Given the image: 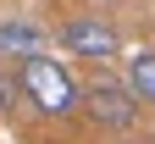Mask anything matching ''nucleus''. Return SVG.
<instances>
[{"label": "nucleus", "mask_w": 155, "mask_h": 144, "mask_svg": "<svg viewBox=\"0 0 155 144\" xmlns=\"http://www.w3.org/2000/svg\"><path fill=\"white\" fill-rule=\"evenodd\" d=\"M17 89H22L28 105L45 111V116H72V111H83V89L72 83V72L61 67V61H50V50L17 61Z\"/></svg>", "instance_id": "1"}, {"label": "nucleus", "mask_w": 155, "mask_h": 144, "mask_svg": "<svg viewBox=\"0 0 155 144\" xmlns=\"http://www.w3.org/2000/svg\"><path fill=\"white\" fill-rule=\"evenodd\" d=\"M83 116L94 128H111V133H133L139 128V94L127 89V78H94L83 89Z\"/></svg>", "instance_id": "2"}, {"label": "nucleus", "mask_w": 155, "mask_h": 144, "mask_svg": "<svg viewBox=\"0 0 155 144\" xmlns=\"http://www.w3.org/2000/svg\"><path fill=\"white\" fill-rule=\"evenodd\" d=\"M61 45H67L78 61L105 67V61H116V55H122V33H116L105 17L83 11V17H67V22H61Z\"/></svg>", "instance_id": "3"}, {"label": "nucleus", "mask_w": 155, "mask_h": 144, "mask_svg": "<svg viewBox=\"0 0 155 144\" xmlns=\"http://www.w3.org/2000/svg\"><path fill=\"white\" fill-rule=\"evenodd\" d=\"M45 50H50V33L33 17H6L0 22V55L6 61H28V55H45Z\"/></svg>", "instance_id": "4"}, {"label": "nucleus", "mask_w": 155, "mask_h": 144, "mask_svg": "<svg viewBox=\"0 0 155 144\" xmlns=\"http://www.w3.org/2000/svg\"><path fill=\"white\" fill-rule=\"evenodd\" d=\"M122 78H127V89L139 94V100H155V50H139V55L127 61Z\"/></svg>", "instance_id": "5"}]
</instances>
